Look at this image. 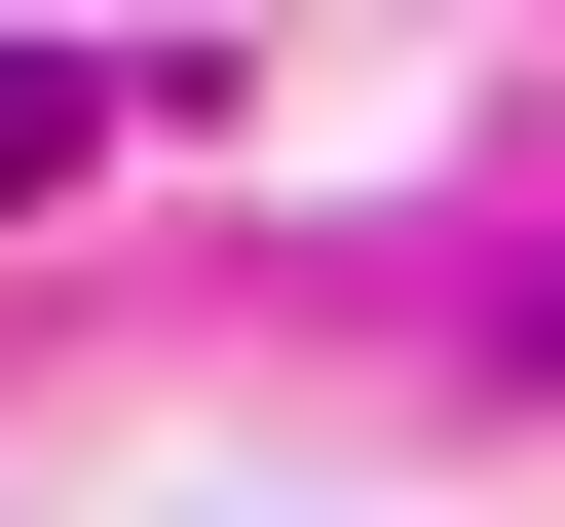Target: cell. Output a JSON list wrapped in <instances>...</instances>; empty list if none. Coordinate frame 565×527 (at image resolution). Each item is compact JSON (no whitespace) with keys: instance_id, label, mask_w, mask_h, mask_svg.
Masks as SVG:
<instances>
[{"instance_id":"cell-1","label":"cell","mask_w":565,"mask_h":527,"mask_svg":"<svg viewBox=\"0 0 565 527\" xmlns=\"http://www.w3.org/2000/svg\"><path fill=\"white\" fill-rule=\"evenodd\" d=\"M76 151H114V76H76V39H0V226H39Z\"/></svg>"}]
</instances>
